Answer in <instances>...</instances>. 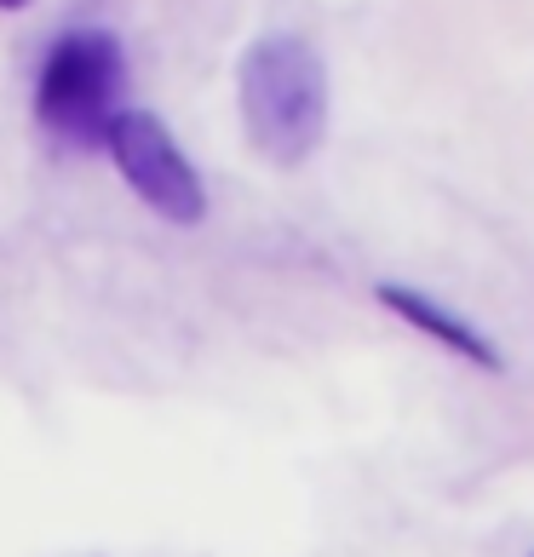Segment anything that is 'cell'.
Listing matches in <instances>:
<instances>
[{
  "label": "cell",
  "mask_w": 534,
  "mask_h": 557,
  "mask_svg": "<svg viewBox=\"0 0 534 557\" xmlns=\"http://www.w3.org/2000/svg\"><path fill=\"white\" fill-rule=\"evenodd\" d=\"M104 150L115 161V173L127 178V190L150 213L167 224H201L208 219V184L190 168V156L178 150V138L167 133V121L150 110H121L110 121Z\"/></svg>",
  "instance_id": "cell-3"
},
{
  "label": "cell",
  "mask_w": 534,
  "mask_h": 557,
  "mask_svg": "<svg viewBox=\"0 0 534 557\" xmlns=\"http://www.w3.org/2000/svg\"><path fill=\"white\" fill-rule=\"evenodd\" d=\"M29 7V0H0V12H24Z\"/></svg>",
  "instance_id": "cell-5"
},
{
  "label": "cell",
  "mask_w": 534,
  "mask_h": 557,
  "mask_svg": "<svg viewBox=\"0 0 534 557\" xmlns=\"http://www.w3.org/2000/svg\"><path fill=\"white\" fill-rule=\"evenodd\" d=\"M374 294H380V305H385V311H397L402 322H414L425 339L448 345V350H455V357H465L471 368H488V374H500V368H506V357L495 350V339H488V334H477V327H471V322H460L455 311H443L437 299H425L420 287H402V282H380Z\"/></svg>",
  "instance_id": "cell-4"
},
{
  "label": "cell",
  "mask_w": 534,
  "mask_h": 557,
  "mask_svg": "<svg viewBox=\"0 0 534 557\" xmlns=\"http://www.w3.org/2000/svg\"><path fill=\"white\" fill-rule=\"evenodd\" d=\"M127 92V47L115 29L80 24L47 47V64L35 81V121L64 150H98L110 138Z\"/></svg>",
  "instance_id": "cell-2"
},
{
  "label": "cell",
  "mask_w": 534,
  "mask_h": 557,
  "mask_svg": "<svg viewBox=\"0 0 534 557\" xmlns=\"http://www.w3.org/2000/svg\"><path fill=\"white\" fill-rule=\"evenodd\" d=\"M236 104L248 144L276 161V168H299L311 161L327 138V64L305 35H259L236 64Z\"/></svg>",
  "instance_id": "cell-1"
}]
</instances>
